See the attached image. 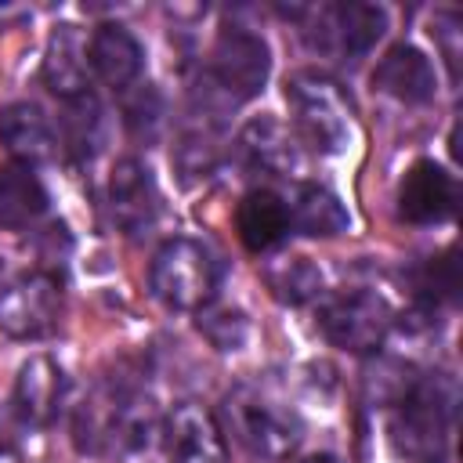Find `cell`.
Wrapping results in <instances>:
<instances>
[{
  "label": "cell",
  "instance_id": "obj_14",
  "mask_svg": "<svg viewBox=\"0 0 463 463\" xmlns=\"http://www.w3.org/2000/svg\"><path fill=\"white\" fill-rule=\"evenodd\" d=\"M373 87L402 105H427L438 90L430 58L412 43H394L373 69Z\"/></svg>",
  "mask_w": 463,
  "mask_h": 463
},
{
  "label": "cell",
  "instance_id": "obj_20",
  "mask_svg": "<svg viewBox=\"0 0 463 463\" xmlns=\"http://www.w3.org/2000/svg\"><path fill=\"white\" fill-rule=\"evenodd\" d=\"M286 213H289V228H297L300 235H315V239L340 235L351 224L347 206L322 184H297L293 199L286 203Z\"/></svg>",
  "mask_w": 463,
  "mask_h": 463
},
{
  "label": "cell",
  "instance_id": "obj_12",
  "mask_svg": "<svg viewBox=\"0 0 463 463\" xmlns=\"http://www.w3.org/2000/svg\"><path fill=\"white\" fill-rule=\"evenodd\" d=\"M315 18H318V33L311 36V43L336 47L347 58L369 54L387 29V11L376 4H333V7H318Z\"/></svg>",
  "mask_w": 463,
  "mask_h": 463
},
{
  "label": "cell",
  "instance_id": "obj_5",
  "mask_svg": "<svg viewBox=\"0 0 463 463\" xmlns=\"http://www.w3.org/2000/svg\"><path fill=\"white\" fill-rule=\"evenodd\" d=\"M217 260L195 239H166L148 268L152 297L174 311H203L217 293Z\"/></svg>",
  "mask_w": 463,
  "mask_h": 463
},
{
  "label": "cell",
  "instance_id": "obj_8",
  "mask_svg": "<svg viewBox=\"0 0 463 463\" xmlns=\"http://www.w3.org/2000/svg\"><path fill=\"white\" fill-rule=\"evenodd\" d=\"M58 304H61V289L54 275L47 271L22 275L0 289V329L18 340L43 336L58 322Z\"/></svg>",
  "mask_w": 463,
  "mask_h": 463
},
{
  "label": "cell",
  "instance_id": "obj_23",
  "mask_svg": "<svg viewBox=\"0 0 463 463\" xmlns=\"http://www.w3.org/2000/svg\"><path fill=\"white\" fill-rule=\"evenodd\" d=\"M264 282L279 304H307L322 293V268L307 257H282L264 271Z\"/></svg>",
  "mask_w": 463,
  "mask_h": 463
},
{
  "label": "cell",
  "instance_id": "obj_16",
  "mask_svg": "<svg viewBox=\"0 0 463 463\" xmlns=\"http://www.w3.org/2000/svg\"><path fill=\"white\" fill-rule=\"evenodd\" d=\"M0 141L22 166H36L54 156L51 119L33 101H14V105L0 109Z\"/></svg>",
  "mask_w": 463,
  "mask_h": 463
},
{
  "label": "cell",
  "instance_id": "obj_22",
  "mask_svg": "<svg viewBox=\"0 0 463 463\" xmlns=\"http://www.w3.org/2000/svg\"><path fill=\"white\" fill-rule=\"evenodd\" d=\"M58 123H61L65 148L76 159H94L101 152V145H105V105L98 101L94 90H83L76 98H65Z\"/></svg>",
  "mask_w": 463,
  "mask_h": 463
},
{
  "label": "cell",
  "instance_id": "obj_18",
  "mask_svg": "<svg viewBox=\"0 0 463 463\" xmlns=\"http://www.w3.org/2000/svg\"><path fill=\"white\" fill-rule=\"evenodd\" d=\"M87 69H90L87 40L80 36V29L76 25L54 29L51 40H47V54H43V83H47V90L58 94L61 101L90 90Z\"/></svg>",
  "mask_w": 463,
  "mask_h": 463
},
{
  "label": "cell",
  "instance_id": "obj_19",
  "mask_svg": "<svg viewBox=\"0 0 463 463\" xmlns=\"http://www.w3.org/2000/svg\"><path fill=\"white\" fill-rule=\"evenodd\" d=\"M235 228L239 239L250 253H268L271 246H279L289 232V213H286V199L268 192V188H253L242 195L239 210H235Z\"/></svg>",
  "mask_w": 463,
  "mask_h": 463
},
{
  "label": "cell",
  "instance_id": "obj_27",
  "mask_svg": "<svg viewBox=\"0 0 463 463\" xmlns=\"http://www.w3.org/2000/svg\"><path fill=\"white\" fill-rule=\"evenodd\" d=\"M0 463H14V452H11V445H7L4 434H0Z\"/></svg>",
  "mask_w": 463,
  "mask_h": 463
},
{
  "label": "cell",
  "instance_id": "obj_15",
  "mask_svg": "<svg viewBox=\"0 0 463 463\" xmlns=\"http://www.w3.org/2000/svg\"><path fill=\"white\" fill-rule=\"evenodd\" d=\"M61 394H65V373L47 354H36L18 369L11 409L22 427H47L61 409Z\"/></svg>",
  "mask_w": 463,
  "mask_h": 463
},
{
  "label": "cell",
  "instance_id": "obj_13",
  "mask_svg": "<svg viewBox=\"0 0 463 463\" xmlns=\"http://www.w3.org/2000/svg\"><path fill=\"white\" fill-rule=\"evenodd\" d=\"M87 61L101 83L112 90H130L145 69V47L119 22H101L87 40Z\"/></svg>",
  "mask_w": 463,
  "mask_h": 463
},
{
  "label": "cell",
  "instance_id": "obj_10",
  "mask_svg": "<svg viewBox=\"0 0 463 463\" xmlns=\"http://www.w3.org/2000/svg\"><path fill=\"white\" fill-rule=\"evenodd\" d=\"M159 449L166 463H224L228 456L217 420L195 402H181L166 412Z\"/></svg>",
  "mask_w": 463,
  "mask_h": 463
},
{
  "label": "cell",
  "instance_id": "obj_25",
  "mask_svg": "<svg viewBox=\"0 0 463 463\" xmlns=\"http://www.w3.org/2000/svg\"><path fill=\"white\" fill-rule=\"evenodd\" d=\"M199 333L217 347V351H242L250 340V318L239 307H203L199 311Z\"/></svg>",
  "mask_w": 463,
  "mask_h": 463
},
{
  "label": "cell",
  "instance_id": "obj_2",
  "mask_svg": "<svg viewBox=\"0 0 463 463\" xmlns=\"http://www.w3.org/2000/svg\"><path fill=\"white\" fill-rule=\"evenodd\" d=\"M286 105L293 112V123L307 145L318 152L340 156L354 141V109L351 98L340 90V83L326 72L300 69L286 76Z\"/></svg>",
  "mask_w": 463,
  "mask_h": 463
},
{
  "label": "cell",
  "instance_id": "obj_24",
  "mask_svg": "<svg viewBox=\"0 0 463 463\" xmlns=\"http://www.w3.org/2000/svg\"><path fill=\"white\" fill-rule=\"evenodd\" d=\"M416 297L423 300L427 311H434L438 304H456L459 300V260H456L452 246L441 257H430L423 264V271L416 275Z\"/></svg>",
  "mask_w": 463,
  "mask_h": 463
},
{
  "label": "cell",
  "instance_id": "obj_26",
  "mask_svg": "<svg viewBox=\"0 0 463 463\" xmlns=\"http://www.w3.org/2000/svg\"><path fill=\"white\" fill-rule=\"evenodd\" d=\"M300 463H340L333 452H311V456H304Z\"/></svg>",
  "mask_w": 463,
  "mask_h": 463
},
{
  "label": "cell",
  "instance_id": "obj_6",
  "mask_svg": "<svg viewBox=\"0 0 463 463\" xmlns=\"http://www.w3.org/2000/svg\"><path fill=\"white\" fill-rule=\"evenodd\" d=\"M318 329L333 347L351 354H373L391 329V307L373 289H344L318 307Z\"/></svg>",
  "mask_w": 463,
  "mask_h": 463
},
{
  "label": "cell",
  "instance_id": "obj_11",
  "mask_svg": "<svg viewBox=\"0 0 463 463\" xmlns=\"http://www.w3.org/2000/svg\"><path fill=\"white\" fill-rule=\"evenodd\" d=\"M109 213H112V224L123 232V235H145L152 224H156V213H159V192H156V181H152V170L127 156L112 166V177H109Z\"/></svg>",
  "mask_w": 463,
  "mask_h": 463
},
{
  "label": "cell",
  "instance_id": "obj_21",
  "mask_svg": "<svg viewBox=\"0 0 463 463\" xmlns=\"http://www.w3.org/2000/svg\"><path fill=\"white\" fill-rule=\"evenodd\" d=\"M47 188L33 166H0V228H29L47 213Z\"/></svg>",
  "mask_w": 463,
  "mask_h": 463
},
{
  "label": "cell",
  "instance_id": "obj_1",
  "mask_svg": "<svg viewBox=\"0 0 463 463\" xmlns=\"http://www.w3.org/2000/svg\"><path fill=\"white\" fill-rule=\"evenodd\" d=\"M76 449L87 456H116L119 463H148L163 438V420L148 394L127 383L98 387L72 416Z\"/></svg>",
  "mask_w": 463,
  "mask_h": 463
},
{
  "label": "cell",
  "instance_id": "obj_3",
  "mask_svg": "<svg viewBox=\"0 0 463 463\" xmlns=\"http://www.w3.org/2000/svg\"><path fill=\"white\" fill-rule=\"evenodd\" d=\"M394 441L416 463H445L456 423V387L449 376H423L398 402Z\"/></svg>",
  "mask_w": 463,
  "mask_h": 463
},
{
  "label": "cell",
  "instance_id": "obj_17",
  "mask_svg": "<svg viewBox=\"0 0 463 463\" xmlns=\"http://www.w3.org/2000/svg\"><path fill=\"white\" fill-rule=\"evenodd\" d=\"M239 156L253 166V170H264V174H275V177H293L300 170V148L293 141V134L279 123V119H250L239 134Z\"/></svg>",
  "mask_w": 463,
  "mask_h": 463
},
{
  "label": "cell",
  "instance_id": "obj_4",
  "mask_svg": "<svg viewBox=\"0 0 463 463\" xmlns=\"http://www.w3.org/2000/svg\"><path fill=\"white\" fill-rule=\"evenodd\" d=\"M224 416L232 423V434L253 456H264V459H286V456H293L297 445H300V438H304L300 416L286 402H279L275 394H268L257 383L235 387L224 398Z\"/></svg>",
  "mask_w": 463,
  "mask_h": 463
},
{
  "label": "cell",
  "instance_id": "obj_9",
  "mask_svg": "<svg viewBox=\"0 0 463 463\" xmlns=\"http://www.w3.org/2000/svg\"><path fill=\"white\" fill-rule=\"evenodd\" d=\"M459 184L434 159H416L398 184V217L409 224H441L456 213Z\"/></svg>",
  "mask_w": 463,
  "mask_h": 463
},
{
  "label": "cell",
  "instance_id": "obj_7",
  "mask_svg": "<svg viewBox=\"0 0 463 463\" xmlns=\"http://www.w3.org/2000/svg\"><path fill=\"white\" fill-rule=\"evenodd\" d=\"M271 72V54L264 36L242 29V25H224L213 40L210 51V80L224 90L228 101H250L264 90Z\"/></svg>",
  "mask_w": 463,
  "mask_h": 463
}]
</instances>
